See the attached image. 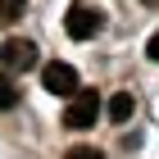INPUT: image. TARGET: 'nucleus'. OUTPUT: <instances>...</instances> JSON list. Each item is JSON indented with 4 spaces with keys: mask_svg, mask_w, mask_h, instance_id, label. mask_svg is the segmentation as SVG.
<instances>
[{
    "mask_svg": "<svg viewBox=\"0 0 159 159\" xmlns=\"http://www.w3.org/2000/svg\"><path fill=\"white\" fill-rule=\"evenodd\" d=\"M41 86H46L50 96H73L77 91V68L73 64H46V68H41Z\"/></svg>",
    "mask_w": 159,
    "mask_h": 159,
    "instance_id": "20e7f679",
    "label": "nucleus"
},
{
    "mask_svg": "<svg viewBox=\"0 0 159 159\" xmlns=\"http://www.w3.org/2000/svg\"><path fill=\"white\" fill-rule=\"evenodd\" d=\"M100 27H105V14H100L96 5H73V9L64 14V32L73 41H91Z\"/></svg>",
    "mask_w": 159,
    "mask_h": 159,
    "instance_id": "7ed1b4c3",
    "label": "nucleus"
},
{
    "mask_svg": "<svg viewBox=\"0 0 159 159\" xmlns=\"http://www.w3.org/2000/svg\"><path fill=\"white\" fill-rule=\"evenodd\" d=\"M96 118H100V96H96V91H82V86H77L73 96H68L64 123H68L73 132H86V127H96Z\"/></svg>",
    "mask_w": 159,
    "mask_h": 159,
    "instance_id": "f03ea898",
    "label": "nucleus"
},
{
    "mask_svg": "<svg viewBox=\"0 0 159 159\" xmlns=\"http://www.w3.org/2000/svg\"><path fill=\"white\" fill-rule=\"evenodd\" d=\"M23 5H27V0H0V27H9L14 18L23 14Z\"/></svg>",
    "mask_w": 159,
    "mask_h": 159,
    "instance_id": "0eeeda50",
    "label": "nucleus"
},
{
    "mask_svg": "<svg viewBox=\"0 0 159 159\" xmlns=\"http://www.w3.org/2000/svg\"><path fill=\"white\" fill-rule=\"evenodd\" d=\"M37 64H41V55H37V46H32L27 37H9L5 46H0V68H5L9 77L14 73H32Z\"/></svg>",
    "mask_w": 159,
    "mask_h": 159,
    "instance_id": "f257e3e1",
    "label": "nucleus"
},
{
    "mask_svg": "<svg viewBox=\"0 0 159 159\" xmlns=\"http://www.w3.org/2000/svg\"><path fill=\"white\" fill-rule=\"evenodd\" d=\"M14 105H18V86L9 73H0V109H14Z\"/></svg>",
    "mask_w": 159,
    "mask_h": 159,
    "instance_id": "423d86ee",
    "label": "nucleus"
},
{
    "mask_svg": "<svg viewBox=\"0 0 159 159\" xmlns=\"http://www.w3.org/2000/svg\"><path fill=\"white\" fill-rule=\"evenodd\" d=\"M100 109L109 114L114 123H127L136 114V100H132V91H118V96H109V105H100Z\"/></svg>",
    "mask_w": 159,
    "mask_h": 159,
    "instance_id": "39448f33",
    "label": "nucleus"
},
{
    "mask_svg": "<svg viewBox=\"0 0 159 159\" xmlns=\"http://www.w3.org/2000/svg\"><path fill=\"white\" fill-rule=\"evenodd\" d=\"M146 55H150V59L159 64V32H155V37H150V46H146Z\"/></svg>",
    "mask_w": 159,
    "mask_h": 159,
    "instance_id": "1a4fd4ad",
    "label": "nucleus"
},
{
    "mask_svg": "<svg viewBox=\"0 0 159 159\" xmlns=\"http://www.w3.org/2000/svg\"><path fill=\"white\" fill-rule=\"evenodd\" d=\"M64 159H105V155H100L96 146H73V150H68Z\"/></svg>",
    "mask_w": 159,
    "mask_h": 159,
    "instance_id": "6e6552de",
    "label": "nucleus"
}]
</instances>
